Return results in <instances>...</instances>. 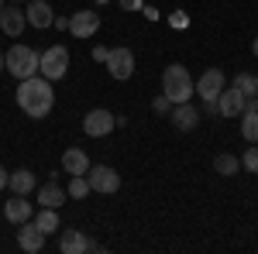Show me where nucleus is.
Listing matches in <instances>:
<instances>
[{
	"instance_id": "b1692460",
	"label": "nucleus",
	"mask_w": 258,
	"mask_h": 254,
	"mask_svg": "<svg viewBox=\"0 0 258 254\" xmlns=\"http://www.w3.org/2000/svg\"><path fill=\"white\" fill-rule=\"evenodd\" d=\"M66 193L73 196V199H83V196H90V182H86V176H73V182H69V189Z\"/></svg>"
},
{
	"instance_id": "aec40b11",
	"label": "nucleus",
	"mask_w": 258,
	"mask_h": 254,
	"mask_svg": "<svg viewBox=\"0 0 258 254\" xmlns=\"http://www.w3.org/2000/svg\"><path fill=\"white\" fill-rule=\"evenodd\" d=\"M35 227H38L41 234H55L59 230V210H52V206H41V213L35 216Z\"/></svg>"
},
{
	"instance_id": "6e6552de",
	"label": "nucleus",
	"mask_w": 258,
	"mask_h": 254,
	"mask_svg": "<svg viewBox=\"0 0 258 254\" xmlns=\"http://www.w3.org/2000/svg\"><path fill=\"white\" fill-rule=\"evenodd\" d=\"M114 127H117V124H114V114H110V110H100V107L83 117V134L86 137H107Z\"/></svg>"
},
{
	"instance_id": "cd10ccee",
	"label": "nucleus",
	"mask_w": 258,
	"mask_h": 254,
	"mask_svg": "<svg viewBox=\"0 0 258 254\" xmlns=\"http://www.w3.org/2000/svg\"><path fill=\"white\" fill-rule=\"evenodd\" d=\"M203 110H207V114H210V117H217V114H220L217 100H203Z\"/></svg>"
},
{
	"instance_id": "5701e85b",
	"label": "nucleus",
	"mask_w": 258,
	"mask_h": 254,
	"mask_svg": "<svg viewBox=\"0 0 258 254\" xmlns=\"http://www.w3.org/2000/svg\"><path fill=\"white\" fill-rule=\"evenodd\" d=\"M234 86H238V90H241L248 100L258 97V76H255V72H241V76L234 79Z\"/></svg>"
},
{
	"instance_id": "6ab92c4d",
	"label": "nucleus",
	"mask_w": 258,
	"mask_h": 254,
	"mask_svg": "<svg viewBox=\"0 0 258 254\" xmlns=\"http://www.w3.org/2000/svg\"><path fill=\"white\" fill-rule=\"evenodd\" d=\"M90 237L83 234V230H62V240H59V251L62 254H83V251H90Z\"/></svg>"
},
{
	"instance_id": "ddd939ff",
	"label": "nucleus",
	"mask_w": 258,
	"mask_h": 254,
	"mask_svg": "<svg viewBox=\"0 0 258 254\" xmlns=\"http://www.w3.org/2000/svg\"><path fill=\"white\" fill-rule=\"evenodd\" d=\"M24 24H28L24 11H21V7H14V4H11V7L4 4V11H0V31H4L7 38H18L21 31H24Z\"/></svg>"
},
{
	"instance_id": "473e14b6",
	"label": "nucleus",
	"mask_w": 258,
	"mask_h": 254,
	"mask_svg": "<svg viewBox=\"0 0 258 254\" xmlns=\"http://www.w3.org/2000/svg\"><path fill=\"white\" fill-rule=\"evenodd\" d=\"M0 69H4V55H0Z\"/></svg>"
},
{
	"instance_id": "72a5a7b5",
	"label": "nucleus",
	"mask_w": 258,
	"mask_h": 254,
	"mask_svg": "<svg viewBox=\"0 0 258 254\" xmlns=\"http://www.w3.org/2000/svg\"><path fill=\"white\" fill-rule=\"evenodd\" d=\"M0 11H4V0H0Z\"/></svg>"
},
{
	"instance_id": "9d476101",
	"label": "nucleus",
	"mask_w": 258,
	"mask_h": 254,
	"mask_svg": "<svg viewBox=\"0 0 258 254\" xmlns=\"http://www.w3.org/2000/svg\"><path fill=\"white\" fill-rule=\"evenodd\" d=\"M227 86V79H224V72L220 69H207L203 76L197 79V86H193V93H197L200 100H217V93Z\"/></svg>"
},
{
	"instance_id": "2f4dec72",
	"label": "nucleus",
	"mask_w": 258,
	"mask_h": 254,
	"mask_svg": "<svg viewBox=\"0 0 258 254\" xmlns=\"http://www.w3.org/2000/svg\"><path fill=\"white\" fill-rule=\"evenodd\" d=\"M97 4H110V0H97Z\"/></svg>"
},
{
	"instance_id": "412c9836",
	"label": "nucleus",
	"mask_w": 258,
	"mask_h": 254,
	"mask_svg": "<svg viewBox=\"0 0 258 254\" xmlns=\"http://www.w3.org/2000/svg\"><path fill=\"white\" fill-rule=\"evenodd\" d=\"M241 137L248 144H258V110H251V107L241 114Z\"/></svg>"
},
{
	"instance_id": "7c9ffc66",
	"label": "nucleus",
	"mask_w": 258,
	"mask_h": 254,
	"mask_svg": "<svg viewBox=\"0 0 258 254\" xmlns=\"http://www.w3.org/2000/svg\"><path fill=\"white\" fill-rule=\"evenodd\" d=\"M251 110H258V97H255V100H251Z\"/></svg>"
},
{
	"instance_id": "bb28decb",
	"label": "nucleus",
	"mask_w": 258,
	"mask_h": 254,
	"mask_svg": "<svg viewBox=\"0 0 258 254\" xmlns=\"http://www.w3.org/2000/svg\"><path fill=\"white\" fill-rule=\"evenodd\" d=\"M117 4L124 11H141V7H145V0H117Z\"/></svg>"
},
{
	"instance_id": "c85d7f7f",
	"label": "nucleus",
	"mask_w": 258,
	"mask_h": 254,
	"mask_svg": "<svg viewBox=\"0 0 258 254\" xmlns=\"http://www.w3.org/2000/svg\"><path fill=\"white\" fill-rule=\"evenodd\" d=\"M7 179H11V172H7V168L0 165V189H7Z\"/></svg>"
},
{
	"instance_id": "9b49d317",
	"label": "nucleus",
	"mask_w": 258,
	"mask_h": 254,
	"mask_svg": "<svg viewBox=\"0 0 258 254\" xmlns=\"http://www.w3.org/2000/svg\"><path fill=\"white\" fill-rule=\"evenodd\" d=\"M24 18H28V24H31V28L45 31V28H52V21H55V11L48 7V0H28V7H24Z\"/></svg>"
},
{
	"instance_id": "4be33fe9",
	"label": "nucleus",
	"mask_w": 258,
	"mask_h": 254,
	"mask_svg": "<svg viewBox=\"0 0 258 254\" xmlns=\"http://www.w3.org/2000/svg\"><path fill=\"white\" fill-rule=\"evenodd\" d=\"M214 168H217V176H238L241 158H234V155H217V158H214Z\"/></svg>"
},
{
	"instance_id": "f704fd0d",
	"label": "nucleus",
	"mask_w": 258,
	"mask_h": 254,
	"mask_svg": "<svg viewBox=\"0 0 258 254\" xmlns=\"http://www.w3.org/2000/svg\"><path fill=\"white\" fill-rule=\"evenodd\" d=\"M11 4H18V0H11Z\"/></svg>"
},
{
	"instance_id": "a211bd4d",
	"label": "nucleus",
	"mask_w": 258,
	"mask_h": 254,
	"mask_svg": "<svg viewBox=\"0 0 258 254\" xmlns=\"http://www.w3.org/2000/svg\"><path fill=\"white\" fill-rule=\"evenodd\" d=\"M66 199H69V193L62 189L55 179H52V182H45V186H38V206H52V210H59Z\"/></svg>"
},
{
	"instance_id": "f8f14e48",
	"label": "nucleus",
	"mask_w": 258,
	"mask_h": 254,
	"mask_svg": "<svg viewBox=\"0 0 258 254\" xmlns=\"http://www.w3.org/2000/svg\"><path fill=\"white\" fill-rule=\"evenodd\" d=\"M18 247L28 254H38L41 247H45V234H41L38 227H35V220H24L18 230Z\"/></svg>"
},
{
	"instance_id": "f3484780",
	"label": "nucleus",
	"mask_w": 258,
	"mask_h": 254,
	"mask_svg": "<svg viewBox=\"0 0 258 254\" xmlns=\"http://www.w3.org/2000/svg\"><path fill=\"white\" fill-rule=\"evenodd\" d=\"M31 213H35V210H31V203H28V196H11V199L4 203V216H7L11 223H18V227L24 220H31Z\"/></svg>"
},
{
	"instance_id": "39448f33",
	"label": "nucleus",
	"mask_w": 258,
	"mask_h": 254,
	"mask_svg": "<svg viewBox=\"0 0 258 254\" xmlns=\"http://www.w3.org/2000/svg\"><path fill=\"white\" fill-rule=\"evenodd\" d=\"M86 182H90V193H117L120 189V176L110 168V165H90V172H86Z\"/></svg>"
},
{
	"instance_id": "a878e982",
	"label": "nucleus",
	"mask_w": 258,
	"mask_h": 254,
	"mask_svg": "<svg viewBox=\"0 0 258 254\" xmlns=\"http://www.w3.org/2000/svg\"><path fill=\"white\" fill-rule=\"evenodd\" d=\"M152 110H155V114H169V110H172V103H169V97H165V93H159V97L152 100Z\"/></svg>"
},
{
	"instance_id": "423d86ee",
	"label": "nucleus",
	"mask_w": 258,
	"mask_h": 254,
	"mask_svg": "<svg viewBox=\"0 0 258 254\" xmlns=\"http://www.w3.org/2000/svg\"><path fill=\"white\" fill-rule=\"evenodd\" d=\"M103 65H107L110 79H120V82H124V79L135 76V52H131V48H110Z\"/></svg>"
},
{
	"instance_id": "c756f323",
	"label": "nucleus",
	"mask_w": 258,
	"mask_h": 254,
	"mask_svg": "<svg viewBox=\"0 0 258 254\" xmlns=\"http://www.w3.org/2000/svg\"><path fill=\"white\" fill-rule=\"evenodd\" d=\"M251 52H255V59H258V38H255V41H251Z\"/></svg>"
},
{
	"instance_id": "20e7f679",
	"label": "nucleus",
	"mask_w": 258,
	"mask_h": 254,
	"mask_svg": "<svg viewBox=\"0 0 258 254\" xmlns=\"http://www.w3.org/2000/svg\"><path fill=\"white\" fill-rule=\"evenodd\" d=\"M69 72V48L66 45H52L41 52V62H38V76H45L48 82H55Z\"/></svg>"
},
{
	"instance_id": "7ed1b4c3",
	"label": "nucleus",
	"mask_w": 258,
	"mask_h": 254,
	"mask_svg": "<svg viewBox=\"0 0 258 254\" xmlns=\"http://www.w3.org/2000/svg\"><path fill=\"white\" fill-rule=\"evenodd\" d=\"M38 62H41V52L28 48V45H14V48L4 52V69L18 79V82L28 79V76H38Z\"/></svg>"
},
{
	"instance_id": "f03ea898",
	"label": "nucleus",
	"mask_w": 258,
	"mask_h": 254,
	"mask_svg": "<svg viewBox=\"0 0 258 254\" xmlns=\"http://www.w3.org/2000/svg\"><path fill=\"white\" fill-rule=\"evenodd\" d=\"M162 93L169 97V103L176 107V103H189L193 100V76H189V69L186 65H165V72H162Z\"/></svg>"
},
{
	"instance_id": "2eb2a0df",
	"label": "nucleus",
	"mask_w": 258,
	"mask_h": 254,
	"mask_svg": "<svg viewBox=\"0 0 258 254\" xmlns=\"http://www.w3.org/2000/svg\"><path fill=\"white\" fill-rule=\"evenodd\" d=\"M7 189L14 196H31L38 189V179H35L31 168H18V172H11V179H7Z\"/></svg>"
},
{
	"instance_id": "f257e3e1",
	"label": "nucleus",
	"mask_w": 258,
	"mask_h": 254,
	"mask_svg": "<svg viewBox=\"0 0 258 254\" xmlns=\"http://www.w3.org/2000/svg\"><path fill=\"white\" fill-rule=\"evenodd\" d=\"M14 100H18V107L28 114L31 120H45L48 114H52V107H55V93H52V82L45 76H28L21 79L18 93H14Z\"/></svg>"
},
{
	"instance_id": "dca6fc26",
	"label": "nucleus",
	"mask_w": 258,
	"mask_h": 254,
	"mask_svg": "<svg viewBox=\"0 0 258 254\" xmlns=\"http://www.w3.org/2000/svg\"><path fill=\"white\" fill-rule=\"evenodd\" d=\"M62 168H66L69 176H86V172H90V155H86L83 148H66V151H62Z\"/></svg>"
},
{
	"instance_id": "0eeeda50",
	"label": "nucleus",
	"mask_w": 258,
	"mask_h": 254,
	"mask_svg": "<svg viewBox=\"0 0 258 254\" xmlns=\"http://www.w3.org/2000/svg\"><path fill=\"white\" fill-rule=\"evenodd\" d=\"M217 107H220V117H241L251 107V100L244 97L238 86H224L217 93Z\"/></svg>"
},
{
	"instance_id": "4468645a",
	"label": "nucleus",
	"mask_w": 258,
	"mask_h": 254,
	"mask_svg": "<svg viewBox=\"0 0 258 254\" xmlns=\"http://www.w3.org/2000/svg\"><path fill=\"white\" fill-rule=\"evenodd\" d=\"M172 124H176V131H197L200 110L193 107V100H189V103H176V107H172Z\"/></svg>"
},
{
	"instance_id": "1a4fd4ad",
	"label": "nucleus",
	"mask_w": 258,
	"mask_h": 254,
	"mask_svg": "<svg viewBox=\"0 0 258 254\" xmlns=\"http://www.w3.org/2000/svg\"><path fill=\"white\" fill-rule=\"evenodd\" d=\"M69 31H73V38H93L100 31V14L97 11H76L69 18Z\"/></svg>"
},
{
	"instance_id": "393cba45",
	"label": "nucleus",
	"mask_w": 258,
	"mask_h": 254,
	"mask_svg": "<svg viewBox=\"0 0 258 254\" xmlns=\"http://www.w3.org/2000/svg\"><path fill=\"white\" fill-rule=\"evenodd\" d=\"M241 168H248V172H258V148H248V151L241 155Z\"/></svg>"
}]
</instances>
